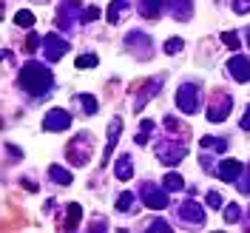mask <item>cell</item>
Listing matches in <instances>:
<instances>
[{
  "instance_id": "obj_10",
  "label": "cell",
  "mask_w": 250,
  "mask_h": 233,
  "mask_svg": "<svg viewBox=\"0 0 250 233\" xmlns=\"http://www.w3.org/2000/svg\"><path fill=\"white\" fill-rule=\"evenodd\" d=\"M230 106H233V100H230L228 94H219L216 103L208 108V120H210V123H222V120H228V117H230Z\"/></svg>"
},
{
  "instance_id": "obj_6",
  "label": "cell",
  "mask_w": 250,
  "mask_h": 233,
  "mask_svg": "<svg viewBox=\"0 0 250 233\" xmlns=\"http://www.w3.org/2000/svg\"><path fill=\"white\" fill-rule=\"evenodd\" d=\"M43 54H46L48 63L60 60L62 54H68V43L62 40V37H54V34H48L46 40H43Z\"/></svg>"
},
{
  "instance_id": "obj_24",
  "label": "cell",
  "mask_w": 250,
  "mask_h": 233,
  "mask_svg": "<svg viewBox=\"0 0 250 233\" xmlns=\"http://www.w3.org/2000/svg\"><path fill=\"white\" fill-rule=\"evenodd\" d=\"M15 23L20 26V29H31V26H34V15L23 9V12H17V15H15Z\"/></svg>"
},
{
  "instance_id": "obj_32",
  "label": "cell",
  "mask_w": 250,
  "mask_h": 233,
  "mask_svg": "<svg viewBox=\"0 0 250 233\" xmlns=\"http://www.w3.org/2000/svg\"><path fill=\"white\" fill-rule=\"evenodd\" d=\"M151 233H168L171 231V225L165 222V219H156V222H151V228H148Z\"/></svg>"
},
{
  "instance_id": "obj_12",
  "label": "cell",
  "mask_w": 250,
  "mask_h": 233,
  "mask_svg": "<svg viewBox=\"0 0 250 233\" xmlns=\"http://www.w3.org/2000/svg\"><path fill=\"white\" fill-rule=\"evenodd\" d=\"M185 148L182 145H159V159L165 162V165H176V162H182L185 159Z\"/></svg>"
},
{
  "instance_id": "obj_8",
  "label": "cell",
  "mask_w": 250,
  "mask_h": 233,
  "mask_svg": "<svg viewBox=\"0 0 250 233\" xmlns=\"http://www.w3.org/2000/svg\"><path fill=\"white\" fill-rule=\"evenodd\" d=\"M228 71L236 77V83H248L250 80V57H245V54H233V57L228 60Z\"/></svg>"
},
{
  "instance_id": "obj_11",
  "label": "cell",
  "mask_w": 250,
  "mask_h": 233,
  "mask_svg": "<svg viewBox=\"0 0 250 233\" xmlns=\"http://www.w3.org/2000/svg\"><path fill=\"white\" fill-rule=\"evenodd\" d=\"M179 219L188 222V225H205V211L196 202H190V199H188V202L179 205Z\"/></svg>"
},
{
  "instance_id": "obj_25",
  "label": "cell",
  "mask_w": 250,
  "mask_h": 233,
  "mask_svg": "<svg viewBox=\"0 0 250 233\" xmlns=\"http://www.w3.org/2000/svg\"><path fill=\"white\" fill-rule=\"evenodd\" d=\"M199 145H202V148H216V151H228V142H225V140H213V137H202V140H199Z\"/></svg>"
},
{
  "instance_id": "obj_4",
  "label": "cell",
  "mask_w": 250,
  "mask_h": 233,
  "mask_svg": "<svg viewBox=\"0 0 250 233\" xmlns=\"http://www.w3.org/2000/svg\"><path fill=\"white\" fill-rule=\"evenodd\" d=\"M43 128L60 134V131H65V128H71V114H68L65 108H51L46 117H43Z\"/></svg>"
},
{
  "instance_id": "obj_13",
  "label": "cell",
  "mask_w": 250,
  "mask_h": 233,
  "mask_svg": "<svg viewBox=\"0 0 250 233\" xmlns=\"http://www.w3.org/2000/svg\"><path fill=\"white\" fill-rule=\"evenodd\" d=\"M120 125H123V120L120 117H114L108 125V145H105V154H103V159H100V165H105L108 162L111 151H114V145H117V137H120Z\"/></svg>"
},
{
  "instance_id": "obj_2",
  "label": "cell",
  "mask_w": 250,
  "mask_h": 233,
  "mask_svg": "<svg viewBox=\"0 0 250 233\" xmlns=\"http://www.w3.org/2000/svg\"><path fill=\"white\" fill-rule=\"evenodd\" d=\"M199 85L196 83H182L179 85V91H176V106L182 114H193V111L199 108Z\"/></svg>"
},
{
  "instance_id": "obj_26",
  "label": "cell",
  "mask_w": 250,
  "mask_h": 233,
  "mask_svg": "<svg viewBox=\"0 0 250 233\" xmlns=\"http://www.w3.org/2000/svg\"><path fill=\"white\" fill-rule=\"evenodd\" d=\"M80 103H83V111H85V114H97V97L80 94Z\"/></svg>"
},
{
  "instance_id": "obj_19",
  "label": "cell",
  "mask_w": 250,
  "mask_h": 233,
  "mask_svg": "<svg viewBox=\"0 0 250 233\" xmlns=\"http://www.w3.org/2000/svg\"><path fill=\"white\" fill-rule=\"evenodd\" d=\"M162 188H165L168 193H176V191H185V179H182L179 173H165V179H162Z\"/></svg>"
},
{
  "instance_id": "obj_15",
  "label": "cell",
  "mask_w": 250,
  "mask_h": 233,
  "mask_svg": "<svg viewBox=\"0 0 250 233\" xmlns=\"http://www.w3.org/2000/svg\"><path fill=\"white\" fill-rule=\"evenodd\" d=\"M114 171H117V179H131L134 176V162H131V156L123 154L117 159V165H114Z\"/></svg>"
},
{
  "instance_id": "obj_17",
  "label": "cell",
  "mask_w": 250,
  "mask_h": 233,
  "mask_svg": "<svg viewBox=\"0 0 250 233\" xmlns=\"http://www.w3.org/2000/svg\"><path fill=\"white\" fill-rule=\"evenodd\" d=\"M159 88H162V80L156 77V80H151V85H148V88H142L140 91V97H137V106H134V108L140 111L142 106H145V103H148V100H151V97H154L156 91H159Z\"/></svg>"
},
{
  "instance_id": "obj_1",
  "label": "cell",
  "mask_w": 250,
  "mask_h": 233,
  "mask_svg": "<svg viewBox=\"0 0 250 233\" xmlns=\"http://www.w3.org/2000/svg\"><path fill=\"white\" fill-rule=\"evenodd\" d=\"M17 83H20V88H23L26 94H31V97H43V94L51 91L54 77H51L48 65L31 60V63H26V65L20 68V77H17Z\"/></svg>"
},
{
  "instance_id": "obj_37",
  "label": "cell",
  "mask_w": 250,
  "mask_h": 233,
  "mask_svg": "<svg viewBox=\"0 0 250 233\" xmlns=\"http://www.w3.org/2000/svg\"><path fill=\"white\" fill-rule=\"evenodd\" d=\"M23 188L31 191V193H37V182H31V179H23Z\"/></svg>"
},
{
  "instance_id": "obj_14",
  "label": "cell",
  "mask_w": 250,
  "mask_h": 233,
  "mask_svg": "<svg viewBox=\"0 0 250 233\" xmlns=\"http://www.w3.org/2000/svg\"><path fill=\"white\" fill-rule=\"evenodd\" d=\"M168 3H171V0H140V12L145 17H159Z\"/></svg>"
},
{
  "instance_id": "obj_18",
  "label": "cell",
  "mask_w": 250,
  "mask_h": 233,
  "mask_svg": "<svg viewBox=\"0 0 250 233\" xmlns=\"http://www.w3.org/2000/svg\"><path fill=\"white\" fill-rule=\"evenodd\" d=\"M128 12V3L125 0H114L108 9H105V17H108V23H120V17Z\"/></svg>"
},
{
  "instance_id": "obj_38",
  "label": "cell",
  "mask_w": 250,
  "mask_h": 233,
  "mask_svg": "<svg viewBox=\"0 0 250 233\" xmlns=\"http://www.w3.org/2000/svg\"><path fill=\"white\" fill-rule=\"evenodd\" d=\"M140 128H142V134H151V128H154V123H151V120H145V123H142Z\"/></svg>"
},
{
  "instance_id": "obj_7",
  "label": "cell",
  "mask_w": 250,
  "mask_h": 233,
  "mask_svg": "<svg viewBox=\"0 0 250 233\" xmlns=\"http://www.w3.org/2000/svg\"><path fill=\"white\" fill-rule=\"evenodd\" d=\"M242 171H245V165H242L239 159H222L216 165V176L222 182H236V179L242 176Z\"/></svg>"
},
{
  "instance_id": "obj_22",
  "label": "cell",
  "mask_w": 250,
  "mask_h": 233,
  "mask_svg": "<svg viewBox=\"0 0 250 233\" xmlns=\"http://www.w3.org/2000/svg\"><path fill=\"white\" fill-rule=\"evenodd\" d=\"M80 216H83V208H80V205H68V222H65V228H68V231H71V228H77Z\"/></svg>"
},
{
  "instance_id": "obj_35",
  "label": "cell",
  "mask_w": 250,
  "mask_h": 233,
  "mask_svg": "<svg viewBox=\"0 0 250 233\" xmlns=\"http://www.w3.org/2000/svg\"><path fill=\"white\" fill-rule=\"evenodd\" d=\"M165 128L176 134V131H179V120H176V117H165Z\"/></svg>"
},
{
  "instance_id": "obj_27",
  "label": "cell",
  "mask_w": 250,
  "mask_h": 233,
  "mask_svg": "<svg viewBox=\"0 0 250 233\" xmlns=\"http://www.w3.org/2000/svg\"><path fill=\"white\" fill-rule=\"evenodd\" d=\"M236 188H239L242 193H250V165H245V171H242V176L236 179Z\"/></svg>"
},
{
  "instance_id": "obj_16",
  "label": "cell",
  "mask_w": 250,
  "mask_h": 233,
  "mask_svg": "<svg viewBox=\"0 0 250 233\" xmlns=\"http://www.w3.org/2000/svg\"><path fill=\"white\" fill-rule=\"evenodd\" d=\"M171 12L176 20H188L193 15V6H190V0H171Z\"/></svg>"
},
{
  "instance_id": "obj_34",
  "label": "cell",
  "mask_w": 250,
  "mask_h": 233,
  "mask_svg": "<svg viewBox=\"0 0 250 233\" xmlns=\"http://www.w3.org/2000/svg\"><path fill=\"white\" fill-rule=\"evenodd\" d=\"M26 48H29V51H37V48H40V34L31 31L29 37H26Z\"/></svg>"
},
{
  "instance_id": "obj_28",
  "label": "cell",
  "mask_w": 250,
  "mask_h": 233,
  "mask_svg": "<svg viewBox=\"0 0 250 233\" xmlns=\"http://www.w3.org/2000/svg\"><path fill=\"white\" fill-rule=\"evenodd\" d=\"M222 43H225L228 48H236V51H239V46H242V40H239L236 31H225V34H222Z\"/></svg>"
},
{
  "instance_id": "obj_39",
  "label": "cell",
  "mask_w": 250,
  "mask_h": 233,
  "mask_svg": "<svg viewBox=\"0 0 250 233\" xmlns=\"http://www.w3.org/2000/svg\"><path fill=\"white\" fill-rule=\"evenodd\" d=\"M242 128H245V131H250V106H248V117L242 120Z\"/></svg>"
},
{
  "instance_id": "obj_23",
  "label": "cell",
  "mask_w": 250,
  "mask_h": 233,
  "mask_svg": "<svg viewBox=\"0 0 250 233\" xmlns=\"http://www.w3.org/2000/svg\"><path fill=\"white\" fill-rule=\"evenodd\" d=\"M165 54H179L182 48H185V40L182 37H171V40H165Z\"/></svg>"
},
{
  "instance_id": "obj_33",
  "label": "cell",
  "mask_w": 250,
  "mask_h": 233,
  "mask_svg": "<svg viewBox=\"0 0 250 233\" xmlns=\"http://www.w3.org/2000/svg\"><path fill=\"white\" fill-rule=\"evenodd\" d=\"M233 12L236 15H248L250 12V0H233Z\"/></svg>"
},
{
  "instance_id": "obj_9",
  "label": "cell",
  "mask_w": 250,
  "mask_h": 233,
  "mask_svg": "<svg viewBox=\"0 0 250 233\" xmlns=\"http://www.w3.org/2000/svg\"><path fill=\"white\" fill-rule=\"evenodd\" d=\"M125 48H128V51H134L137 57H148V54H151V40H148V34L131 31V34L125 37Z\"/></svg>"
},
{
  "instance_id": "obj_5",
  "label": "cell",
  "mask_w": 250,
  "mask_h": 233,
  "mask_svg": "<svg viewBox=\"0 0 250 233\" xmlns=\"http://www.w3.org/2000/svg\"><path fill=\"white\" fill-rule=\"evenodd\" d=\"M85 148H91V137H85V134H83L80 142L74 140L71 145H68V162H71V165H85V162H88V156H91Z\"/></svg>"
},
{
  "instance_id": "obj_20",
  "label": "cell",
  "mask_w": 250,
  "mask_h": 233,
  "mask_svg": "<svg viewBox=\"0 0 250 233\" xmlns=\"http://www.w3.org/2000/svg\"><path fill=\"white\" fill-rule=\"evenodd\" d=\"M48 176H51V182H57V185H71V179H74V176L65 171V168H60V165H51Z\"/></svg>"
},
{
  "instance_id": "obj_36",
  "label": "cell",
  "mask_w": 250,
  "mask_h": 233,
  "mask_svg": "<svg viewBox=\"0 0 250 233\" xmlns=\"http://www.w3.org/2000/svg\"><path fill=\"white\" fill-rule=\"evenodd\" d=\"M97 17H100V9H97V6H91V9H88V12L83 15V20L88 23V20H97Z\"/></svg>"
},
{
  "instance_id": "obj_31",
  "label": "cell",
  "mask_w": 250,
  "mask_h": 233,
  "mask_svg": "<svg viewBox=\"0 0 250 233\" xmlns=\"http://www.w3.org/2000/svg\"><path fill=\"white\" fill-rule=\"evenodd\" d=\"M77 68H94V65H97V57H94V54H83V57H77Z\"/></svg>"
},
{
  "instance_id": "obj_29",
  "label": "cell",
  "mask_w": 250,
  "mask_h": 233,
  "mask_svg": "<svg viewBox=\"0 0 250 233\" xmlns=\"http://www.w3.org/2000/svg\"><path fill=\"white\" fill-rule=\"evenodd\" d=\"M131 205H134V193H131V191L120 193V199H117V211H131Z\"/></svg>"
},
{
  "instance_id": "obj_30",
  "label": "cell",
  "mask_w": 250,
  "mask_h": 233,
  "mask_svg": "<svg viewBox=\"0 0 250 233\" xmlns=\"http://www.w3.org/2000/svg\"><path fill=\"white\" fill-rule=\"evenodd\" d=\"M205 202H208V208H213V211H219V208H225V199H222V193H216V191H210Z\"/></svg>"
},
{
  "instance_id": "obj_40",
  "label": "cell",
  "mask_w": 250,
  "mask_h": 233,
  "mask_svg": "<svg viewBox=\"0 0 250 233\" xmlns=\"http://www.w3.org/2000/svg\"><path fill=\"white\" fill-rule=\"evenodd\" d=\"M248 34H250V31H248ZM248 46H250V37H248Z\"/></svg>"
},
{
  "instance_id": "obj_3",
  "label": "cell",
  "mask_w": 250,
  "mask_h": 233,
  "mask_svg": "<svg viewBox=\"0 0 250 233\" xmlns=\"http://www.w3.org/2000/svg\"><path fill=\"white\" fill-rule=\"evenodd\" d=\"M140 193H142V202H145V208H154V211L168 208V191H165V188H156L154 182H142Z\"/></svg>"
},
{
  "instance_id": "obj_21",
  "label": "cell",
  "mask_w": 250,
  "mask_h": 233,
  "mask_svg": "<svg viewBox=\"0 0 250 233\" xmlns=\"http://www.w3.org/2000/svg\"><path fill=\"white\" fill-rule=\"evenodd\" d=\"M239 219H242V208H239V205H225V222H228V225H236V222H239Z\"/></svg>"
}]
</instances>
